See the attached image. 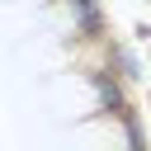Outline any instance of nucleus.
I'll use <instances>...</instances> for the list:
<instances>
[{
	"mask_svg": "<svg viewBox=\"0 0 151 151\" xmlns=\"http://www.w3.org/2000/svg\"><path fill=\"white\" fill-rule=\"evenodd\" d=\"M71 14H76V24L90 33V38H99V28H104V19H99V9H94V0H71Z\"/></svg>",
	"mask_w": 151,
	"mask_h": 151,
	"instance_id": "1",
	"label": "nucleus"
},
{
	"mask_svg": "<svg viewBox=\"0 0 151 151\" xmlns=\"http://www.w3.org/2000/svg\"><path fill=\"white\" fill-rule=\"evenodd\" d=\"M94 90H99V99H104V109H118V113H123V90H118V80H113V76H104V71H94Z\"/></svg>",
	"mask_w": 151,
	"mask_h": 151,
	"instance_id": "2",
	"label": "nucleus"
}]
</instances>
